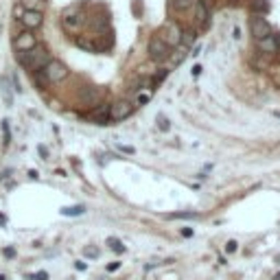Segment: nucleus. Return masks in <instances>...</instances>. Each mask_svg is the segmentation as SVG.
I'll list each match as a JSON object with an SVG mask.
<instances>
[{"mask_svg":"<svg viewBox=\"0 0 280 280\" xmlns=\"http://www.w3.org/2000/svg\"><path fill=\"white\" fill-rule=\"evenodd\" d=\"M48 62H50V57L44 46H35L31 50H27V53H18V64L29 70H40Z\"/></svg>","mask_w":280,"mask_h":280,"instance_id":"1","label":"nucleus"},{"mask_svg":"<svg viewBox=\"0 0 280 280\" xmlns=\"http://www.w3.org/2000/svg\"><path fill=\"white\" fill-rule=\"evenodd\" d=\"M182 33H184V31H182L180 24L169 22V24H164V27L160 29L158 38H160L169 48H175V46H180V44H182Z\"/></svg>","mask_w":280,"mask_h":280,"instance_id":"2","label":"nucleus"},{"mask_svg":"<svg viewBox=\"0 0 280 280\" xmlns=\"http://www.w3.org/2000/svg\"><path fill=\"white\" fill-rule=\"evenodd\" d=\"M44 75H46L48 83H59L68 77V68L59 62V59H50V62L44 66Z\"/></svg>","mask_w":280,"mask_h":280,"instance_id":"3","label":"nucleus"},{"mask_svg":"<svg viewBox=\"0 0 280 280\" xmlns=\"http://www.w3.org/2000/svg\"><path fill=\"white\" fill-rule=\"evenodd\" d=\"M147 53H149V57L154 59V62H164V59L171 55V48L166 46V44L162 42V40L156 35V38H151V40H149V46H147Z\"/></svg>","mask_w":280,"mask_h":280,"instance_id":"4","label":"nucleus"},{"mask_svg":"<svg viewBox=\"0 0 280 280\" xmlns=\"http://www.w3.org/2000/svg\"><path fill=\"white\" fill-rule=\"evenodd\" d=\"M249 33L254 35V40H265V38L272 35V24H269L263 16H254L249 20Z\"/></svg>","mask_w":280,"mask_h":280,"instance_id":"5","label":"nucleus"},{"mask_svg":"<svg viewBox=\"0 0 280 280\" xmlns=\"http://www.w3.org/2000/svg\"><path fill=\"white\" fill-rule=\"evenodd\" d=\"M134 114V105L129 101H119V103L110 105V123H119V120H125Z\"/></svg>","mask_w":280,"mask_h":280,"instance_id":"6","label":"nucleus"},{"mask_svg":"<svg viewBox=\"0 0 280 280\" xmlns=\"http://www.w3.org/2000/svg\"><path fill=\"white\" fill-rule=\"evenodd\" d=\"M101 99H103V92L99 88H92V85H88V88H83L79 92L81 105H88V108H96L101 103Z\"/></svg>","mask_w":280,"mask_h":280,"instance_id":"7","label":"nucleus"},{"mask_svg":"<svg viewBox=\"0 0 280 280\" xmlns=\"http://www.w3.org/2000/svg\"><path fill=\"white\" fill-rule=\"evenodd\" d=\"M35 46H38V42H35V35L29 33V31L20 33L18 38H16V42H13V48H16L18 53H27V50H31Z\"/></svg>","mask_w":280,"mask_h":280,"instance_id":"8","label":"nucleus"},{"mask_svg":"<svg viewBox=\"0 0 280 280\" xmlns=\"http://www.w3.org/2000/svg\"><path fill=\"white\" fill-rule=\"evenodd\" d=\"M90 120L96 123V125H108L110 123V105L108 103H99L92 112H90Z\"/></svg>","mask_w":280,"mask_h":280,"instance_id":"9","label":"nucleus"},{"mask_svg":"<svg viewBox=\"0 0 280 280\" xmlns=\"http://www.w3.org/2000/svg\"><path fill=\"white\" fill-rule=\"evenodd\" d=\"M20 20H22V24L27 29H40L44 22V16H42V11H24Z\"/></svg>","mask_w":280,"mask_h":280,"instance_id":"10","label":"nucleus"},{"mask_svg":"<svg viewBox=\"0 0 280 280\" xmlns=\"http://www.w3.org/2000/svg\"><path fill=\"white\" fill-rule=\"evenodd\" d=\"M0 94H2V103L7 108L13 105V90H11V83H9V77H0Z\"/></svg>","mask_w":280,"mask_h":280,"instance_id":"11","label":"nucleus"},{"mask_svg":"<svg viewBox=\"0 0 280 280\" xmlns=\"http://www.w3.org/2000/svg\"><path fill=\"white\" fill-rule=\"evenodd\" d=\"M258 50L265 55H276L278 53V44H276V40H274V33L269 35V38H265V40H258Z\"/></svg>","mask_w":280,"mask_h":280,"instance_id":"12","label":"nucleus"},{"mask_svg":"<svg viewBox=\"0 0 280 280\" xmlns=\"http://www.w3.org/2000/svg\"><path fill=\"white\" fill-rule=\"evenodd\" d=\"M62 22L66 29H77L81 24V13H77V9H68V11L64 13Z\"/></svg>","mask_w":280,"mask_h":280,"instance_id":"13","label":"nucleus"},{"mask_svg":"<svg viewBox=\"0 0 280 280\" xmlns=\"http://www.w3.org/2000/svg\"><path fill=\"white\" fill-rule=\"evenodd\" d=\"M208 18V9H206V2L203 0H200V2L195 4V22L197 24H203Z\"/></svg>","mask_w":280,"mask_h":280,"instance_id":"14","label":"nucleus"},{"mask_svg":"<svg viewBox=\"0 0 280 280\" xmlns=\"http://www.w3.org/2000/svg\"><path fill=\"white\" fill-rule=\"evenodd\" d=\"M59 212H62L64 217H79V215H83V212H85V206H81V203H79V206H66Z\"/></svg>","mask_w":280,"mask_h":280,"instance_id":"15","label":"nucleus"},{"mask_svg":"<svg viewBox=\"0 0 280 280\" xmlns=\"http://www.w3.org/2000/svg\"><path fill=\"white\" fill-rule=\"evenodd\" d=\"M197 2H200V0H173V7H175L177 11H186V9L195 7Z\"/></svg>","mask_w":280,"mask_h":280,"instance_id":"16","label":"nucleus"},{"mask_svg":"<svg viewBox=\"0 0 280 280\" xmlns=\"http://www.w3.org/2000/svg\"><path fill=\"white\" fill-rule=\"evenodd\" d=\"M33 81H35V85H38L40 90H44L48 85V79H46V75H44V70H35Z\"/></svg>","mask_w":280,"mask_h":280,"instance_id":"17","label":"nucleus"},{"mask_svg":"<svg viewBox=\"0 0 280 280\" xmlns=\"http://www.w3.org/2000/svg\"><path fill=\"white\" fill-rule=\"evenodd\" d=\"M108 245H110L112 249H114L116 254H125V252H127V247L123 245V241H119V239H114V237L108 239Z\"/></svg>","mask_w":280,"mask_h":280,"instance_id":"18","label":"nucleus"},{"mask_svg":"<svg viewBox=\"0 0 280 280\" xmlns=\"http://www.w3.org/2000/svg\"><path fill=\"white\" fill-rule=\"evenodd\" d=\"M44 0H22V4L27 7V11H40Z\"/></svg>","mask_w":280,"mask_h":280,"instance_id":"19","label":"nucleus"},{"mask_svg":"<svg viewBox=\"0 0 280 280\" xmlns=\"http://www.w3.org/2000/svg\"><path fill=\"white\" fill-rule=\"evenodd\" d=\"M2 142H4V147H9V145H11V129H9V120L7 119H4L2 120Z\"/></svg>","mask_w":280,"mask_h":280,"instance_id":"20","label":"nucleus"},{"mask_svg":"<svg viewBox=\"0 0 280 280\" xmlns=\"http://www.w3.org/2000/svg\"><path fill=\"white\" fill-rule=\"evenodd\" d=\"M269 77H272L274 85H278V88H280V64H276V66H272V68H269Z\"/></svg>","mask_w":280,"mask_h":280,"instance_id":"21","label":"nucleus"},{"mask_svg":"<svg viewBox=\"0 0 280 280\" xmlns=\"http://www.w3.org/2000/svg\"><path fill=\"white\" fill-rule=\"evenodd\" d=\"M252 9H254V11H269V4L267 2H265V0H254V4H252Z\"/></svg>","mask_w":280,"mask_h":280,"instance_id":"22","label":"nucleus"},{"mask_svg":"<svg viewBox=\"0 0 280 280\" xmlns=\"http://www.w3.org/2000/svg\"><path fill=\"white\" fill-rule=\"evenodd\" d=\"M200 215L197 212H175V215H169V219H197Z\"/></svg>","mask_w":280,"mask_h":280,"instance_id":"23","label":"nucleus"},{"mask_svg":"<svg viewBox=\"0 0 280 280\" xmlns=\"http://www.w3.org/2000/svg\"><path fill=\"white\" fill-rule=\"evenodd\" d=\"M182 42H186V44L197 42V33H195V31H186V33H182Z\"/></svg>","mask_w":280,"mask_h":280,"instance_id":"24","label":"nucleus"},{"mask_svg":"<svg viewBox=\"0 0 280 280\" xmlns=\"http://www.w3.org/2000/svg\"><path fill=\"white\" fill-rule=\"evenodd\" d=\"M77 46L85 48V50H92V53L96 50V46H94V44H92V42H88V40H83V38H79V40H77Z\"/></svg>","mask_w":280,"mask_h":280,"instance_id":"25","label":"nucleus"},{"mask_svg":"<svg viewBox=\"0 0 280 280\" xmlns=\"http://www.w3.org/2000/svg\"><path fill=\"white\" fill-rule=\"evenodd\" d=\"M83 254H85L88 258H99V247L88 245V247H83Z\"/></svg>","mask_w":280,"mask_h":280,"instance_id":"26","label":"nucleus"},{"mask_svg":"<svg viewBox=\"0 0 280 280\" xmlns=\"http://www.w3.org/2000/svg\"><path fill=\"white\" fill-rule=\"evenodd\" d=\"M186 55H188V53H186L184 48H182V50H177V55H173V57H171V59H173V64H175V66H177V64H182V62H184V59H186Z\"/></svg>","mask_w":280,"mask_h":280,"instance_id":"27","label":"nucleus"},{"mask_svg":"<svg viewBox=\"0 0 280 280\" xmlns=\"http://www.w3.org/2000/svg\"><path fill=\"white\" fill-rule=\"evenodd\" d=\"M27 278L29 280H48V274L46 272H35V274H29Z\"/></svg>","mask_w":280,"mask_h":280,"instance_id":"28","label":"nucleus"},{"mask_svg":"<svg viewBox=\"0 0 280 280\" xmlns=\"http://www.w3.org/2000/svg\"><path fill=\"white\" fill-rule=\"evenodd\" d=\"M166 75H169V70H166V68H164V70H160V73H158L156 77H154V83H162V81L166 79Z\"/></svg>","mask_w":280,"mask_h":280,"instance_id":"29","label":"nucleus"},{"mask_svg":"<svg viewBox=\"0 0 280 280\" xmlns=\"http://www.w3.org/2000/svg\"><path fill=\"white\" fill-rule=\"evenodd\" d=\"M149 99H151V94H138L136 103H138V105H145V103H149Z\"/></svg>","mask_w":280,"mask_h":280,"instance_id":"30","label":"nucleus"},{"mask_svg":"<svg viewBox=\"0 0 280 280\" xmlns=\"http://www.w3.org/2000/svg\"><path fill=\"white\" fill-rule=\"evenodd\" d=\"M226 252H228V254L237 252V241H228V243H226Z\"/></svg>","mask_w":280,"mask_h":280,"instance_id":"31","label":"nucleus"},{"mask_svg":"<svg viewBox=\"0 0 280 280\" xmlns=\"http://www.w3.org/2000/svg\"><path fill=\"white\" fill-rule=\"evenodd\" d=\"M2 254H4L7 258H13V256H16V249H13V247H4Z\"/></svg>","mask_w":280,"mask_h":280,"instance_id":"32","label":"nucleus"},{"mask_svg":"<svg viewBox=\"0 0 280 280\" xmlns=\"http://www.w3.org/2000/svg\"><path fill=\"white\" fill-rule=\"evenodd\" d=\"M160 129L162 131H169V120H166L164 116H160Z\"/></svg>","mask_w":280,"mask_h":280,"instance_id":"33","label":"nucleus"},{"mask_svg":"<svg viewBox=\"0 0 280 280\" xmlns=\"http://www.w3.org/2000/svg\"><path fill=\"white\" fill-rule=\"evenodd\" d=\"M119 267H120V263H119V261H114V263H110V265H108V272H116Z\"/></svg>","mask_w":280,"mask_h":280,"instance_id":"34","label":"nucleus"},{"mask_svg":"<svg viewBox=\"0 0 280 280\" xmlns=\"http://www.w3.org/2000/svg\"><path fill=\"white\" fill-rule=\"evenodd\" d=\"M120 151H125V154H134V147H125V145H119Z\"/></svg>","mask_w":280,"mask_h":280,"instance_id":"35","label":"nucleus"},{"mask_svg":"<svg viewBox=\"0 0 280 280\" xmlns=\"http://www.w3.org/2000/svg\"><path fill=\"white\" fill-rule=\"evenodd\" d=\"M38 151H40V156H42V158H46V156H48V151H46V147H42V145H40V147H38Z\"/></svg>","mask_w":280,"mask_h":280,"instance_id":"36","label":"nucleus"},{"mask_svg":"<svg viewBox=\"0 0 280 280\" xmlns=\"http://www.w3.org/2000/svg\"><path fill=\"white\" fill-rule=\"evenodd\" d=\"M182 237H193V230L191 228H184V230H182Z\"/></svg>","mask_w":280,"mask_h":280,"instance_id":"37","label":"nucleus"},{"mask_svg":"<svg viewBox=\"0 0 280 280\" xmlns=\"http://www.w3.org/2000/svg\"><path fill=\"white\" fill-rule=\"evenodd\" d=\"M75 267H77V269H79V272H83V269H85V263H81V261H77V263H75Z\"/></svg>","mask_w":280,"mask_h":280,"instance_id":"38","label":"nucleus"},{"mask_svg":"<svg viewBox=\"0 0 280 280\" xmlns=\"http://www.w3.org/2000/svg\"><path fill=\"white\" fill-rule=\"evenodd\" d=\"M0 226H7V217H4L2 212H0Z\"/></svg>","mask_w":280,"mask_h":280,"instance_id":"39","label":"nucleus"},{"mask_svg":"<svg viewBox=\"0 0 280 280\" xmlns=\"http://www.w3.org/2000/svg\"><path fill=\"white\" fill-rule=\"evenodd\" d=\"M201 73V66H195V68H193V75H195V77H197V75H200Z\"/></svg>","mask_w":280,"mask_h":280,"instance_id":"40","label":"nucleus"},{"mask_svg":"<svg viewBox=\"0 0 280 280\" xmlns=\"http://www.w3.org/2000/svg\"><path fill=\"white\" fill-rule=\"evenodd\" d=\"M274 40H276V44H278V48H280V33H278V35H274Z\"/></svg>","mask_w":280,"mask_h":280,"instance_id":"41","label":"nucleus"},{"mask_svg":"<svg viewBox=\"0 0 280 280\" xmlns=\"http://www.w3.org/2000/svg\"><path fill=\"white\" fill-rule=\"evenodd\" d=\"M274 280H280V272L276 274V276H274Z\"/></svg>","mask_w":280,"mask_h":280,"instance_id":"42","label":"nucleus"},{"mask_svg":"<svg viewBox=\"0 0 280 280\" xmlns=\"http://www.w3.org/2000/svg\"><path fill=\"white\" fill-rule=\"evenodd\" d=\"M274 116H276V119H280V112H274Z\"/></svg>","mask_w":280,"mask_h":280,"instance_id":"43","label":"nucleus"},{"mask_svg":"<svg viewBox=\"0 0 280 280\" xmlns=\"http://www.w3.org/2000/svg\"><path fill=\"white\" fill-rule=\"evenodd\" d=\"M0 280H7V278H4V276H2V274H0Z\"/></svg>","mask_w":280,"mask_h":280,"instance_id":"44","label":"nucleus"},{"mask_svg":"<svg viewBox=\"0 0 280 280\" xmlns=\"http://www.w3.org/2000/svg\"><path fill=\"white\" fill-rule=\"evenodd\" d=\"M99 280H105V278H99Z\"/></svg>","mask_w":280,"mask_h":280,"instance_id":"45","label":"nucleus"}]
</instances>
